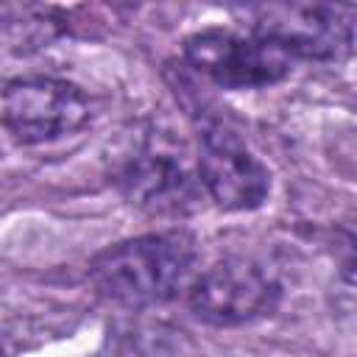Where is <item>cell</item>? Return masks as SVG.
Instances as JSON below:
<instances>
[{
  "label": "cell",
  "instance_id": "obj_1",
  "mask_svg": "<svg viewBox=\"0 0 357 357\" xmlns=\"http://www.w3.org/2000/svg\"><path fill=\"white\" fill-rule=\"evenodd\" d=\"M198 251L187 231L167 229L139 234L103 248L89 262L92 287L123 307L170 301L192 276Z\"/></svg>",
  "mask_w": 357,
  "mask_h": 357
},
{
  "label": "cell",
  "instance_id": "obj_2",
  "mask_svg": "<svg viewBox=\"0 0 357 357\" xmlns=\"http://www.w3.org/2000/svg\"><path fill=\"white\" fill-rule=\"evenodd\" d=\"M354 6L340 3H268L251 8V33L282 53L332 61L351 53Z\"/></svg>",
  "mask_w": 357,
  "mask_h": 357
},
{
  "label": "cell",
  "instance_id": "obj_3",
  "mask_svg": "<svg viewBox=\"0 0 357 357\" xmlns=\"http://www.w3.org/2000/svg\"><path fill=\"white\" fill-rule=\"evenodd\" d=\"M86 120V95L61 78H14L0 89V123L25 145H42L75 134Z\"/></svg>",
  "mask_w": 357,
  "mask_h": 357
},
{
  "label": "cell",
  "instance_id": "obj_4",
  "mask_svg": "<svg viewBox=\"0 0 357 357\" xmlns=\"http://www.w3.org/2000/svg\"><path fill=\"white\" fill-rule=\"evenodd\" d=\"M279 279L257 259L229 257L206 268L190 284V310L212 326H240L276 310Z\"/></svg>",
  "mask_w": 357,
  "mask_h": 357
},
{
  "label": "cell",
  "instance_id": "obj_5",
  "mask_svg": "<svg viewBox=\"0 0 357 357\" xmlns=\"http://www.w3.org/2000/svg\"><path fill=\"white\" fill-rule=\"evenodd\" d=\"M187 64L220 89H262L290 73V56L259 36L206 28L184 39Z\"/></svg>",
  "mask_w": 357,
  "mask_h": 357
},
{
  "label": "cell",
  "instance_id": "obj_6",
  "mask_svg": "<svg viewBox=\"0 0 357 357\" xmlns=\"http://www.w3.org/2000/svg\"><path fill=\"white\" fill-rule=\"evenodd\" d=\"M198 181L201 190L229 212L257 209L271 192L268 167L245 148L234 131L218 123L201 131Z\"/></svg>",
  "mask_w": 357,
  "mask_h": 357
},
{
  "label": "cell",
  "instance_id": "obj_7",
  "mask_svg": "<svg viewBox=\"0 0 357 357\" xmlns=\"http://www.w3.org/2000/svg\"><path fill=\"white\" fill-rule=\"evenodd\" d=\"M117 184L123 195L148 215H181L201 190L198 173L190 170L187 159L159 139L139 145L123 162Z\"/></svg>",
  "mask_w": 357,
  "mask_h": 357
},
{
  "label": "cell",
  "instance_id": "obj_8",
  "mask_svg": "<svg viewBox=\"0 0 357 357\" xmlns=\"http://www.w3.org/2000/svg\"><path fill=\"white\" fill-rule=\"evenodd\" d=\"M0 357H6V354H3V351H0Z\"/></svg>",
  "mask_w": 357,
  "mask_h": 357
}]
</instances>
